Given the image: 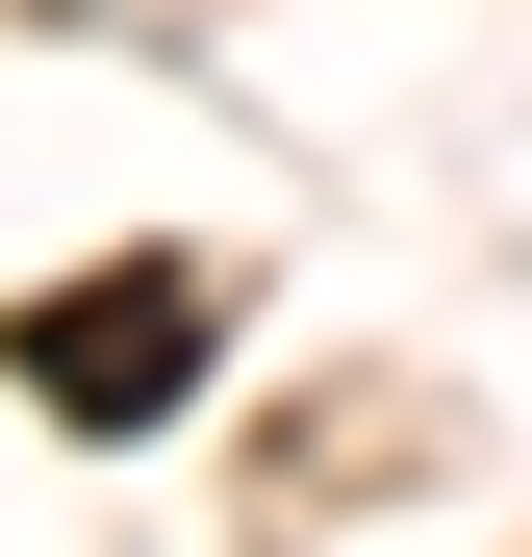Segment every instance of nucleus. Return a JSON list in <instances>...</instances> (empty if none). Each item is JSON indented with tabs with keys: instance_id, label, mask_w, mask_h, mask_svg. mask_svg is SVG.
Returning a JSON list of instances; mask_svg holds the SVG:
<instances>
[{
	"instance_id": "obj_1",
	"label": "nucleus",
	"mask_w": 532,
	"mask_h": 557,
	"mask_svg": "<svg viewBox=\"0 0 532 557\" xmlns=\"http://www.w3.org/2000/svg\"><path fill=\"white\" fill-rule=\"evenodd\" d=\"M26 381L76 431H152L177 381H203V278H76V305H26Z\"/></svg>"
}]
</instances>
